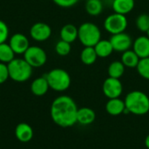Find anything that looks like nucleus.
<instances>
[{
    "instance_id": "19",
    "label": "nucleus",
    "mask_w": 149,
    "mask_h": 149,
    "mask_svg": "<svg viewBox=\"0 0 149 149\" xmlns=\"http://www.w3.org/2000/svg\"><path fill=\"white\" fill-rule=\"evenodd\" d=\"M60 38L70 44L73 43L78 38V28L72 24L64 25L60 30Z\"/></svg>"
},
{
    "instance_id": "22",
    "label": "nucleus",
    "mask_w": 149,
    "mask_h": 149,
    "mask_svg": "<svg viewBox=\"0 0 149 149\" xmlns=\"http://www.w3.org/2000/svg\"><path fill=\"white\" fill-rule=\"evenodd\" d=\"M125 68L126 66L123 65V63L120 60H115L113 61L107 69V73L108 76L111 78H114V79H120L124 72H125Z\"/></svg>"
},
{
    "instance_id": "17",
    "label": "nucleus",
    "mask_w": 149,
    "mask_h": 149,
    "mask_svg": "<svg viewBox=\"0 0 149 149\" xmlns=\"http://www.w3.org/2000/svg\"><path fill=\"white\" fill-rule=\"evenodd\" d=\"M135 6L134 0H113L112 7L115 13L127 15L130 13Z\"/></svg>"
},
{
    "instance_id": "20",
    "label": "nucleus",
    "mask_w": 149,
    "mask_h": 149,
    "mask_svg": "<svg viewBox=\"0 0 149 149\" xmlns=\"http://www.w3.org/2000/svg\"><path fill=\"white\" fill-rule=\"evenodd\" d=\"M139 56L134 52V50H127L124 52H122L121 55V62L126 67L128 68H136L138 65V63L140 61Z\"/></svg>"
},
{
    "instance_id": "28",
    "label": "nucleus",
    "mask_w": 149,
    "mask_h": 149,
    "mask_svg": "<svg viewBox=\"0 0 149 149\" xmlns=\"http://www.w3.org/2000/svg\"><path fill=\"white\" fill-rule=\"evenodd\" d=\"M9 37V28L5 22L0 20V44L5 43Z\"/></svg>"
},
{
    "instance_id": "15",
    "label": "nucleus",
    "mask_w": 149,
    "mask_h": 149,
    "mask_svg": "<svg viewBox=\"0 0 149 149\" xmlns=\"http://www.w3.org/2000/svg\"><path fill=\"white\" fill-rule=\"evenodd\" d=\"M95 119L96 113L93 109L90 107H80L78 109L77 123L83 126H88L93 124L95 121Z\"/></svg>"
},
{
    "instance_id": "2",
    "label": "nucleus",
    "mask_w": 149,
    "mask_h": 149,
    "mask_svg": "<svg viewBox=\"0 0 149 149\" xmlns=\"http://www.w3.org/2000/svg\"><path fill=\"white\" fill-rule=\"evenodd\" d=\"M126 109L134 115H145L149 112V97L141 91H132L127 94L125 100Z\"/></svg>"
},
{
    "instance_id": "5",
    "label": "nucleus",
    "mask_w": 149,
    "mask_h": 149,
    "mask_svg": "<svg viewBox=\"0 0 149 149\" xmlns=\"http://www.w3.org/2000/svg\"><path fill=\"white\" fill-rule=\"evenodd\" d=\"M45 78L51 89L56 92H65L71 86V77L69 73L61 68L51 70Z\"/></svg>"
},
{
    "instance_id": "9",
    "label": "nucleus",
    "mask_w": 149,
    "mask_h": 149,
    "mask_svg": "<svg viewBox=\"0 0 149 149\" xmlns=\"http://www.w3.org/2000/svg\"><path fill=\"white\" fill-rule=\"evenodd\" d=\"M109 40L113 45V51L118 52H124L129 50L132 47L133 42H134L131 36L126 33L125 31L112 35Z\"/></svg>"
},
{
    "instance_id": "14",
    "label": "nucleus",
    "mask_w": 149,
    "mask_h": 149,
    "mask_svg": "<svg viewBox=\"0 0 149 149\" xmlns=\"http://www.w3.org/2000/svg\"><path fill=\"white\" fill-rule=\"evenodd\" d=\"M126 110L125 101L120 98L109 99L106 104V111L112 116H118L124 114Z\"/></svg>"
},
{
    "instance_id": "6",
    "label": "nucleus",
    "mask_w": 149,
    "mask_h": 149,
    "mask_svg": "<svg viewBox=\"0 0 149 149\" xmlns=\"http://www.w3.org/2000/svg\"><path fill=\"white\" fill-rule=\"evenodd\" d=\"M104 29L110 34L114 35L124 32L128 25V21L126 15L113 13L108 15L104 21Z\"/></svg>"
},
{
    "instance_id": "29",
    "label": "nucleus",
    "mask_w": 149,
    "mask_h": 149,
    "mask_svg": "<svg viewBox=\"0 0 149 149\" xmlns=\"http://www.w3.org/2000/svg\"><path fill=\"white\" fill-rule=\"evenodd\" d=\"M8 79H10V77L7 64L0 62V85L6 82Z\"/></svg>"
},
{
    "instance_id": "23",
    "label": "nucleus",
    "mask_w": 149,
    "mask_h": 149,
    "mask_svg": "<svg viewBox=\"0 0 149 149\" xmlns=\"http://www.w3.org/2000/svg\"><path fill=\"white\" fill-rule=\"evenodd\" d=\"M86 12L93 17L99 16L103 10V3L101 0H86Z\"/></svg>"
},
{
    "instance_id": "4",
    "label": "nucleus",
    "mask_w": 149,
    "mask_h": 149,
    "mask_svg": "<svg viewBox=\"0 0 149 149\" xmlns=\"http://www.w3.org/2000/svg\"><path fill=\"white\" fill-rule=\"evenodd\" d=\"M78 38L84 46L93 47L101 39L100 29L93 23H83L78 28Z\"/></svg>"
},
{
    "instance_id": "8",
    "label": "nucleus",
    "mask_w": 149,
    "mask_h": 149,
    "mask_svg": "<svg viewBox=\"0 0 149 149\" xmlns=\"http://www.w3.org/2000/svg\"><path fill=\"white\" fill-rule=\"evenodd\" d=\"M102 91L104 95L108 98V100L120 98L123 93V86L120 79L108 77L103 83Z\"/></svg>"
},
{
    "instance_id": "32",
    "label": "nucleus",
    "mask_w": 149,
    "mask_h": 149,
    "mask_svg": "<svg viewBox=\"0 0 149 149\" xmlns=\"http://www.w3.org/2000/svg\"><path fill=\"white\" fill-rule=\"evenodd\" d=\"M147 36H148V38H149V30H148V32H147Z\"/></svg>"
},
{
    "instance_id": "24",
    "label": "nucleus",
    "mask_w": 149,
    "mask_h": 149,
    "mask_svg": "<svg viewBox=\"0 0 149 149\" xmlns=\"http://www.w3.org/2000/svg\"><path fill=\"white\" fill-rule=\"evenodd\" d=\"M15 58V53L9 44H0V62L8 64Z\"/></svg>"
},
{
    "instance_id": "27",
    "label": "nucleus",
    "mask_w": 149,
    "mask_h": 149,
    "mask_svg": "<svg viewBox=\"0 0 149 149\" xmlns=\"http://www.w3.org/2000/svg\"><path fill=\"white\" fill-rule=\"evenodd\" d=\"M72 50V46L71 44L68 42H65L62 39H60L59 41L57 42L56 45H55V52L59 56H67Z\"/></svg>"
},
{
    "instance_id": "25",
    "label": "nucleus",
    "mask_w": 149,
    "mask_h": 149,
    "mask_svg": "<svg viewBox=\"0 0 149 149\" xmlns=\"http://www.w3.org/2000/svg\"><path fill=\"white\" fill-rule=\"evenodd\" d=\"M136 69L141 77L149 80V57L141 58Z\"/></svg>"
},
{
    "instance_id": "3",
    "label": "nucleus",
    "mask_w": 149,
    "mask_h": 149,
    "mask_svg": "<svg viewBox=\"0 0 149 149\" xmlns=\"http://www.w3.org/2000/svg\"><path fill=\"white\" fill-rule=\"evenodd\" d=\"M9 77L15 82H25L32 75V67L24 58H14L7 64Z\"/></svg>"
},
{
    "instance_id": "26",
    "label": "nucleus",
    "mask_w": 149,
    "mask_h": 149,
    "mask_svg": "<svg viewBox=\"0 0 149 149\" xmlns=\"http://www.w3.org/2000/svg\"><path fill=\"white\" fill-rule=\"evenodd\" d=\"M136 27L140 31L148 32L149 30V15L147 13H142L138 16L135 21Z\"/></svg>"
},
{
    "instance_id": "11",
    "label": "nucleus",
    "mask_w": 149,
    "mask_h": 149,
    "mask_svg": "<svg viewBox=\"0 0 149 149\" xmlns=\"http://www.w3.org/2000/svg\"><path fill=\"white\" fill-rule=\"evenodd\" d=\"M9 45L11 47L15 54H23L30 47L29 39L27 37L22 33L13 34L9 41Z\"/></svg>"
},
{
    "instance_id": "18",
    "label": "nucleus",
    "mask_w": 149,
    "mask_h": 149,
    "mask_svg": "<svg viewBox=\"0 0 149 149\" xmlns=\"http://www.w3.org/2000/svg\"><path fill=\"white\" fill-rule=\"evenodd\" d=\"M93 47L98 58H106L109 57L113 53V52H114L110 40L107 39H100Z\"/></svg>"
},
{
    "instance_id": "7",
    "label": "nucleus",
    "mask_w": 149,
    "mask_h": 149,
    "mask_svg": "<svg viewBox=\"0 0 149 149\" xmlns=\"http://www.w3.org/2000/svg\"><path fill=\"white\" fill-rule=\"evenodd\" d=\"M24 58L32 67L38 68L43 66L47 61V55L44 49L39 46H31L24 53Z\"/></svg>"
},
{
    "instance_id": "12",
    "label": "nucleus",
    "mask_w": 149,
    "mask_h": 149,
    "mask_svg": "<svg viewBox=\"0 0 149 149\" xmlns=\"http://www.w3.org/2000/svg\"><path fill=\"white\" fill-rule=\"evenodd\" d=\"M133 50L140 58L149 57V38L148 36H140L133 42Z\"/></svg>"
},
{
    "instance_id": "21",
    "label": "nucleus",
    "mask_w": 149,
    "mask_h": 149,
    "mask_svg": "<svg viewBox=\"0 0 149 149\" xmlns=\"http://www.w3.org/2000/svg\"><path fill=\"white\" fill-rule=\"evenodd\" d=\"M98 58L97 53L95 52L94 47L92 46H85L80 53V59L84 65H93Z\"/></svg>"
},
{
    "instance_id": "16",
    "label": "nucleus",
    "mask_w": 149,
    "mask_h": 149,
    "mask_svg": "<svg viewBox=\"0 0 149 149\" xmlns=\"http://www.w3.org/2000/svg\"><path fill=\"white\" fill-rule=\"evenodd\" d=\"M49 89H50V86H49V84L47 82L45 76L35 79L31 84V93L38 97H41L46 94Z\"/></svg>"
},
{
    "instance_id": "13",
    "label": "nucleus",
    "mask_w": 149,
    "mask_h": 149,
    "mask_svg": "<svg viewBox=\"0 0 149 149\" xmlns=\"http://www.w3.org/2000/svg\"><path fill=\"white\" fill-rule=\"evenodd\" d=\"M33 135H34L33 129L29 124L25 122H21L17 125L15 128V136L17 139V141H19L20 142L23 143L29 142L33 138Z\"/></svg>"
},
{
    "instance_id": "30",
    "label": "nucleus",
    "mask_w": 149,
    "mask_h": 149,
    "mask_svg": "<svg viewBox=\"0 0 149 149\" xmlns=\"http://www.w3.org/2000/svg\"><path fill=\"white\" fill-rule=\"evenodd\" d=\"M55 4L62 8H71L77 4L79 0H52Z\"/></svg>"
},
{
    "instance_id": "10",
    "label": "nucleus",
    "mask_w": 149,
    "mask_h": 149,
    "mask_svg": "<svg viewBox=\"0 0 149 149\" xmlns=\"http://www.w3.org/2000/svg\"><path fill=\"white\" fill-rule=\"evenodd\" d=\"M30 35L32 39L38 42H43L52 36V28L45 23L38 22L31 27Z\"/></svg>"
},
{
    "instance_id": "31",
    "label": "nucleus",
    "mask_w": 149,
    "mask_h": 149,
    "mask_svg": "<svg viewBox=\"0 0 149 149\" xmlns=\"http://www.w3.org/2000/svg\"><path fill=\"white\" fill-rule=\"evenodd\" d=\"M145 146H146L147 148L149 149V134L147 135V137L145 139Z\"/></svg>"
},
{
    "instance_id": "1",
    "label": "nucleus",
    "mask_w": 149,
    "mask_h": 149,
    "mask_svg": "<svg viewBox=\"0 0 149 149\" xmlns=\"http://www.w3.org/2000/svg\"><path fill=\"white\" fill-rule=\"evenodd\" d=\"M78 107L74 100L67 95L57 97L51 106V117L61 127H70L77 123Z\"/></svg>"
}]
</instances>
